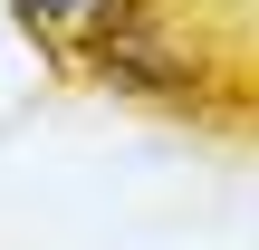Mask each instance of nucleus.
<instances>
[{
	"instance_id": "1",
	"label": "nucleus",
	"mask_w": 259,
	"mask_h": 250,
	"mask_svg": "<svg viewBox=\"0 0 259 250\" xmlns=\"http://www.w3.org/2000/svg\"><path fill=\"white\" fill-rule=\"evenodd\" d=\"M10 10H19V29H29V39L48 48V39H67V29H77V19H87L96 0H10Z\"/></svg>"
}]
</instances>
